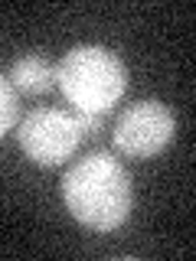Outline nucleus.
I'll list each match as a JSON object with an SVG mask.
<instances>
[{"label":"nucleus","mask_w":196,"mask_h":261,"mask_svg":"<svg viewBox=\"0 0 196 261\" xmlns=\"http://www.w3.org/2000/svg\"><path fill=\"white\" fill-rule=\"evenodd\" d=\"M62 199L85 228L111 232L134 209V183L108 150H92L65 170Z\"/></svg>","instance_id":"1"},{"label":"nucleus","mask_w":196,"mask_h":261,"mask_svg":"<svg viewBox=\"0 0 196 261\" xmlns=\"http://www.w3.org/2000/svg\"><path fill=\"white\" fill-rule=\"evenodd\" d=\"M56 85L65 101L85 114H108L125 95V62L105 46H76L56 62Z\"/></svg>","instance_id":"2"},{"label":"nucleus","mask_w":196,"mask_h":261,"mask_svg":"<svg viewBox=\"0 0 196 261\" xmlns=\"http://www.w3.org/2000/svg\"><path fill=\"white\" fill-rule=\"evenodd\" d=\"M16 141L23 153L39 167H59L79 150L82 137L76 127V114L62 108H33L16 121Z\"/></svg>","instance_id":"3"},{"label":"nucleus","mask_w":196,"mask_h":261,"mask_svg":"<svg viewBox=\"0 0 196 261\" xmlns=\"http://www.w3.org/2000/svg\"><path fill=\"white\" fill-rule=\"evenodd\" d=\"M174 137V111L163 101H134L118 114L111 127V144L131 160H147L160 153Z\"/></svg>","instance_id":"4"},{"label":"nucleus","mask_w":196,"mask_h":261,"mask_svg":"<svg viewBox=\"0 0 196 261\" xmlns=\"http://www.w3.org/2000/svg\"><path fill=\"white\" fill-rule=\"evenodd\" d=\"M7 79L16 88V95H46L56 85V65L39 53H27L13 62Z\"/></svg>","instance_id":"5"},{"label":"nucleus","mask_w":196,"mask_h":261,"mask_svg":"<svg viewBox=\"0 0 196 261\" xmlns=\"http://www.w3.org/2000/svg\"><path fill=\"white\" fill-rule=\"evenodd\" d=\"M16 121H20V98H16V88L10 85V79L0 72V137L7 130H13Z\"/></svg>","instance_id":"6"},{"label":"nucleus","mask_w":196,"mask_h":261,"mask_svg":"<svg viewBox=\"0 0 196 261\" xmlns=\"http://www.w3.org/2000/svg\"><path fill=\"white\" fill-rule=\"evenodd\" d=\"M72 114H76V127H79L82 141H95V137H102L105 118H108V114H85V111H72Z\"/></svg>","instance_id":"7"}]
</instances>
